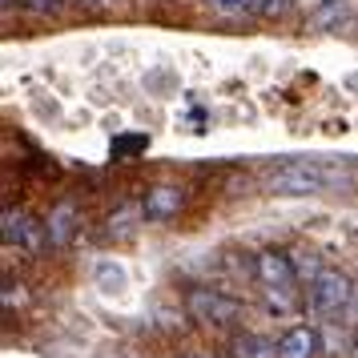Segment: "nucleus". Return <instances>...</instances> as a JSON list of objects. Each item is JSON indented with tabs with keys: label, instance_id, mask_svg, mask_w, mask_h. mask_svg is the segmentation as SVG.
Listing matches in <instances>:
<instances>
[{
	"label": "nucleus",
	"instance_id": "obj_20",
	"mask_svg": "<svg viewBox=\"0 0 358 358\" xmlns=\"http://www.w3.org/2000/svg\"><path fill=\"white\" fill-rule=\"evenodd\" d=\"M355 350H358V346H355ZM355 358H358V355H355Z\"/></svg>",
	"mask_w": 358,
	"mask_h": 358
},
{
	"label": "nucleus",
	"instance_id": "obj_15",
	"mask_svg": "<svg viewBox=\"0 0 358 358\" xmlns=\"http://www.w3.org/2000/svg\"><path fill=\"white\" fill-rule=\"evenodd\" d=\"M294 266H298V278H306V282H314V278L322 274V266H318L314 254H294Z\"/></svg>",
	"mask_w": 358,
	"mask_h": 358
},
{
	"label": "nucleus",
	"instance_id": "obj_6",
	"mask_svg": "<svg viewBox=\"0 0 358 358\" xmlns=\"http://www.w3.org/2000/svg\"><path fill=\"white\" fill-rule=\"evenodd\" d=\"M322 355V334L314 326H290L278 338V358H318Z\"/></svg>",
	"mask_w": 358,
	"mask_h": 358
},
{
	"label": "nucleus",
	"instance_id": "obj_5",
	"mask_svg": "<svg viewBox=\"0 0 358 358\" xmlns=\"http://www.w3.org/2000/svg\"><path fill=\"white\" fill-rule=\"evenodd\" d=\"M4 242L20 245V250H29V254H41V250L49 245V234H45L41 222H33L29 213L4 210Z\"/></svg>",
	"mask_w": 358,
	"mask_h": 358
},
{
	"label": "nucleus",
	"instance_id": "obj_19",
	"mask_svg": "<svg viewBox=\"0 0 358 358\" xmlns=\"http://www.w3.org/2000/svg\"><path fill=\"white\" fill-rule=\"evenodd\" d=\"M185 358H201V355H185Z\"/></svg>",
	"mask_w": 358,
	"mask_h": 358
},
{
	"label": "nucleus",
	"instance_id": "obj_7",
	"mask_svg": "<svg viewBox=\"0 0 358 358\" xmlns=\"http://www.w3.org/2000/svg\"><path fill=\"white\" fill-rule=\"evenodd\" d=\"M181 201H185V194H181L178 185H153L145 194V201H141L145 222H165V217H173V213L181 210Z\"/></svg>",
	"mask_w": 358,
	"mask_h": 358
},
{
	"label": "nucleus",
	"instance_id": "obj_10",
	"mask_svg": "<svg viewBox=\"0 0 358 358\" xmlns=\"http://www.w3.org/2000/svg\"><path fill=\"white\" fill-rule=\"evenodd\" d=\"M229 355H234V358H278V342L242 330V334L234 338V350H229Z\"/></svg>",
	"mask_w": 358,
	"mask_h": 358
},
{
	"label": "nucleus",
	"instance_id": "obj_8",
	"mask_svg": "<svg viewBox=\"0 0 358 358\" xmlns=\"http://www.w3.org/2000/svg\"><path fill=\"white\" fill-rule=\"evenodd\" d=\"M73 217H77V206H73V201H61V206L49 213V222H45L49 245H57V250H61V245H69V238H73V226H77Z\"/></svg>",
	"mask_w": 358,
	"mask_h": 358
},
{
	"label": "nucleus",
	"instance_id": "obj_3",
	"mask_svg": "<svg viewBox=\"0 0 358 358\" xmlns=\"http://www.w3.org/2000/svg\"><path fill=\"white\" fill-rule=\"evenodd\" d=\"M185 314H189L194 322H213V326H229V322H242L245 318L242 302H234V298L210 290V286L185 290Z\"/></svg>",
	"mask_w": 358,
	"mask_h": 358
},
{
	"label": "nucleus",
	"instance_id": "obj_11",
	"mask_svg": "<svg viewBox=\"0 0 358 358\" xmlns=\"http://www.w3.org/2000/svg\"><path fill=\"white\" fill-rule=\"evenodd\" d=\"M109 149H113L117 162H125L129 153H145V149H149V137H145V133H117Z\"/></svg>",
	"mask_w": 358,
	"mask_h": 358
},
{
	"label": "nucleus",
	"instance_id": "obj_1",
	"mask_svg": "<svg viewBox=\"0 0 358 358\" xmlns=\"http://www.w3.org/2000/svg\"><path fill=\"white\" fill-rule=\"evenodd\" d=\"M355 294H358V286L346 274H338V270H322V274L310 282V310L338 322V318H346V310H350V302H355Z\"/></svg>",
	"mask_w": 358,
	"mask_h": 358
},
{
	"label": "nucleus",
	"instance_id": "obj_4",
	"mask_svg": "<svg viewBox=\"0 0 358 358\" xmlns=\"http://www.w3.org/2000/svg\"><path fill=\"white\" fill-rule=\"evenodd\" d=\"M254 274H258L262 290H298V266H294V254H282V250H262L254 258Z\"/></svg>",
	"mask_w": 358,
	"mask_h": 358
},
{
	"label": "nucleus",
	"instance_id": "obj_9",
	"mask_svg": "<svg viewBox=\"0 0 358 358\" xmlns=\"http://www.w3.org/2000/svg\"><path fill=\"white\" fill-rule=\"evenodd\" d=\"M350 17H355V13H350L346 0H318V4L310 8V24H314V29H338V24H346Z\"/></svg>",
	"mask_w": 358,
	"mask_h": 358
},
{
	"label": "nucleus",
	"instance_id": "obj_12",
	"mask_svg": "<svg viewBox=\"0 0 358 358\" xmlns=\"http://www.w3.org/2000/svg\"><path fill=\"white\" fill-rule=\"evenodd\" d=\"M210 8H217L222 17H245V13H262L266 0H206Z\"/></svg>",
	"mask_w": 358,
	"mask_h": 358
},
{
	"label": "nucleus",
	"instance_id": "obj_17",
	"mask_svg": "<svg viewBox=\"0 0 358 358\" xmlns=\"http://www.w3.org/2000/svg\"><path fill=\"white\" fill-rule=\"evenodd\" d=\"M290 4H294V0H266V8H262V13H266V17H282Z\"/></svg>",
	"mask_w": 358,
	"mask_h": 358
},
{
	"label": "nucleus",
	"instance_id": "obj_18",
	"mask_svg": "<svg viewBox=\"0 0 358 358\" xmlns=\"http://www.w3.org/2000/svg\"><path fill=\"white\" fill-rule=\"evenodd\" d=\"M81 4H105V0H81Z\"/></svg>",
	"mask_w": 358,
	"mask_h": 358
},
{
	"label": "nucleus",
	"instance_id": "obj_14",
	"mask_svg": "<svg viewBox=\"0 0 358 358\" xmlns=\"http://www.w3.org/2000/svg\"><path fill=\"white\" fill-rule=\"evenodd\" d=\"M97 286L101 290H121L125 286V270L117 262H97Z\"/></svg>",
	"mask_w": 358,
	"mask_h": 358
},
{
	"label": "nucleus",
	"instance_id": "obj_16",
	"mask_svg": "<svg viewBox=\"0 0 358 358\" xmlns=\"http://www.w3.org/2000/svg\"><path fill=\"white\" fill-rule=\"evenodd\" d=\"M29 13H36V17H57L61 8H65V0H20Z\"/></svg>",
	"mask_w": 358,
	"mask_h": 358
},
{
	"label": "nucleus",
	"instance_id": "obj_13",
	"mask_svg": "<svg viewBox=\"0 0 358 358\" xmlns=\"http://www.w3.org/2000/svg\"><path fill=\"white\" fill-rule=\"evenodd\" d=\"M137 217H145L141 206H125V210H117L113 222H109V234H113V238H129L133 226H137Z\"/></svg>",
	"mask_w": 358,
	"mask_h": 358
},
{
	"label": "nucleus",
	"instance_id": "obj_2",
	"mask_svg": "<svg viewBox=\"0 0 358 358\" xmlns=\"http://www.w3.org/2000/svg\"><path fill=\"white\" fill-rule=\"evenodd\" d=\"M334 181V169H326V165L318 162H286L282 169H274L270 173V189L274 194H318V189H326Z\"/></svg>",
	"mask_w": 358,
	"mask_h": 358
}]
</instances>
